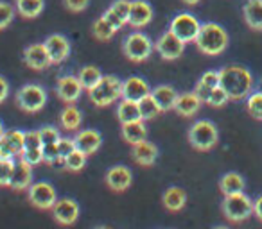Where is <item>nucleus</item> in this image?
<instances>
[{
	"mask_svg": "<svg viewBox=\"0 0 262 229\" xmlns=\"http://www.w3.org/2000/svg\"><path fill=\"white\" fill-rule=\"evenodd\" d=\"M219 86L228 93L230 100H241L253 90V75L246 66L228 65L219 70Z\"/></svg>",
	"mask_w": 262,
	"mask_h": 229,
	"instance_id": "f257e3e1",
	"label": "nucleus"
},
{
	"mask_svg": "<svg viewBox=\"0 0 262 229\" xmlns=\"http://www.w3.org/2000/svg\"><path fill=\"white\" fill-rule=\"evenodd\" d=\"M228 41L230 38L225 27L214 22H207L201 23V29L198 33V38L194 43H196L198 50L203 52L205 56H219L226 50Z\"/></svg>",
	"mask_w": 262,
	"mask_h": 229,
	"instance_id": "f03ea898",
	"label": "nucleus"
},
{
	"mask_svg": "<svg viewBox=\"0 0 262 229\" xmlns=\"http://www.w3.org/2000/svg\"><path fill=\"white\" fill-rule=\"evenodd\" d=\"M122 97V81L115 75H102V79L88 90V98L97 108H106Z\"/></svg>",
	"mask_w": 262,
	"mask_h": 229,
	"instance_id": "7ed1b4c3",
	"label": "nucleus"
},
{
	"mask_svg": "<svg viewBox=\"0 0 262 229\" xmlns=\"http://www.w3.org/2000/svg\"><path fill=\"white\" fill-rule=\"evenodd\" d=\"M153 50H155V43L151 41V38L147 36V34L140 33V31L131 33L122 43L124 56L135 63L149 59L151 54H153Z\"/></svg>",
	"mask_w": 262,
	"mask_h": 229,
	"instance_id": "20e7f679",
	"label": "nucleus"
},
{
	"mask_svg": "<svg viewBox=\"0 0 262 229\" xmlns=\"http://www.w3.org/2000/svg\"><path fill=\"white\" fill-rule=\"evenodd\" d=\"M217 128L210 120H198L189 129V142L198 150H210L217 143Z\"/></svg>",
	"mask_w": 262,
	"mask_h": 229,
	"instance_id": "39448f33",
	"label": "nucleus"
},
{
	"mask_svg": "<svg viewBox=\"0 0 262 229\" xmlns=\"http://www.w3.org/2000/svg\"><path fill=\"white\" fill-rule=\"evenodd\" d=\"M223 213L228 220L232 222H243L253 213V200L244 192L225 195L223 200Z\"/></svg>",
	"mask_w": 262,
	"mask_h": 229,
	"instance_id": "423d86ee",
	"label": "nucleus"
},
{
	"mask_svg": "<svg viewBox=\"0 0 262 229\" xmlns=\"http://www.w3.org/2000/svg\"><path fill=\"white\" fill-rule=\"evenodd\" d=\"M15 100L22 111L38 113L43 109L45 102H47V91L40 84H26L16 91Z\"/></svg>",
	"mask_w": 262,
	"mask_h": 229,
	"instance_id": "0eeeda50",
	"label": "nucleus"
},
{
	"mask_svg": "<svg viewBox=\"0 0 262 229\" xmlns=\"http://www.w3.org/2000/svg\"><path fill=\"white\" fill-rule=\"evenodd\" d=\"M169 29H171L182 41L190 43V41H196L198 33H200V29H201V23H200V20L194 15H190V13H180V15H176L174 18H172Z\"/></svg>",
	"mask_w": 262,
	"mask_h": 229,
	"instance_id": "6e6552de",
	"label": "nucleus"
},
{
	"mask_svg": "<svg viewBox=\"0 0 262 229\" xmlns=\"http://www.w3.org/2000/svg\"><path fill=\"white\" fill-rule=\"evenodd\" d=\"M155 48H157V52L164 59H167V61H174V59L182 58L183 50H185V41H182L171 29H169L157 40Z\"/></svg>",
	"mask_w": 262,
	"mask_h": 229,
	"instance_id": "1a4fd4ad",
	"label": "nucleus"
},
{
	"mask_svg": "<svg viewBox=\"0 0 262 229\" xmlns=\"http://www.w3.org/2000/svg\"><path fill=\"white\" fill-rule=\"evenodd\" d=\"M29 200L40 210H52L58 200V195L51 183L38 181L29 186Z\"/></svg>",
	"mask_w": 262,
	"mask_h": 229,
	"instance_id": "9d476101",
	"label": "nucleus"
},
{
	"mask_svg": "<svg viewBox=\"0 0 262 229\" xmlns=\"http://www.w3.org/2000/svg\"><path fill=\"white\" fill-rule=\"evenodd\" d=\"M83 90L84 88L77 75H63L59 77L58 84H56V93L67 104H74V102L79 100Z\"/></svg>",
	"mask_w": 262,
	"mask_h": 229,
	"instance_id": "9b49d317",
	"label": "nucleus"
},
{
	"mask_svg": "<svg viewBox=\"0 0 262 229\" xmlns=\"http://www.w3.org/2000/svg\"><path fill=\"white\" fill-rule=\"evenodd\" d=\"M47 54L51 58L52 65H59L70 56V41L63 34H51L47 40L43 41Z\"/></svg>",
	"mask_w": 262,
	"mask_h": 229,
	"instance_id": "f8f14e48",
	"label": "nucleus"
},
{
	"mask_svg": "<svg viewBox=\"0 0 262 229\" xmlns=\"http://www.w3.org/2000/svg\"><path fill=\"white\" fill-rule=\"evenodd\" d=\"M153 20V6L146 0H133L129 8V16H127V26L142 29L149 26Z\"/></svg>",
	"mask_w": 262,
	"mask_h": 229,
	"instance_id": "ddd939ff",
	"label": "nucleus"
},
{
	"mask_svg": "<svg viewBox=\"0 0 262 229\" xmlns=\"http://www.w3.org/2000/svg\"><path fill=\"white\" fill-rule=\"evenodd\" d=\"M24 150V133L22 131H6L0 138V158L13 160L20 156Z\"/></svg>",
	"mask_w": 262,
	"mask_h": 229,
	"instance_id": "4468645a",
	"label": "nucleus"
},
{
	"mask_svg": "<svg viewBox=\"0 0 262 229\" xmlns=\"http://www.w3.org/2000/svg\"><path fill=\"white\" fill-rule=\"evenodd\" d=\"M147 95H151V86L146 79L133 75L122 81V98H126V100L140 102Z\"/></svg>",
	"mask_w": 262,
	"mask_h": 229,
	"instance_id": "2eb2a0df",
	"label": "nucleus"
},
{
	"mask_svg": "<svg viewBox=\"0 0 262 229\" xmlns=\"http://www.w3.org/2000/svg\"><path fill=\"white\" fill-rule=\"evenodd\" d=\"M52 213H54V218L58 224L70 225L79 217V204L74 199H59L56 200L54 208H52Z\"/></svg>",
	"mask_w": 262,
	"mask_h": 229,
	"instance_id": "dca6fc26",
	"label": "nucleus"
},
{
	"mask_svg": "<svg viewBox=\"0 0 262 229\" xmlns=\"http://www.w3.org/2000/svg\"><path fill=\"white\" fill-rule=\"evenodd\" d=\"M129 8L131 2L129 0H115L102 16L108 20V23L115 31H120L127 23V16H129Z\"/></svg>",
	"mask_w": 262,
	"mask_h": 229,
	"instance_id": "f3484780",
	"label": "nucleus"
},
{
	"mask_svg": "<svg viewBox=\"0 0 262 229\" xmlns=\"http://www.w3.org/2000/svg\"><path fill=\"white\" fill-rule=\"evenodd\" d=\"M104 181L113 192H124V190L129 188L131 181H133V175H131V170L127 167L115 165V167H112L106 172Z\"/></svg>",
	"mask_w": 262,
	"mask_h": 229,
	"instance_id": "a211bd4d",
	"label": "nucleus"
},
{
	"mask_svg": "<svg viewBox=\"0 0 262 229\" xmlns=\"http://www.w3.org/2000/svg\"><path fill=\"white\" fill-rule=\"evenodd\" d=\"M24 61L33 70H45L51 66V58L47 54V48L43 43H33L24 50Z\"/></svg>",
	"mask_w": 262,
	"mask_h": 229,
	"instance_id": "6ab92c4d",
	"label": "nucleus"
},
{
	"mask_svg": "<svg viewBox=\"0 0 262 229\" xmlns=\"http://www.w3.org/2000/svg\"><path fill=\"white\" fill-rule=\"evenodd\" d=\"M74 143H76V149L84 152L86 156L97 152L99 147L102 143V136L99 135L95 129H86V131H79L74 138Z\"/></svg>",
	"mask_w": 262,
	"mask_h": 229,
	"instance_id": "aec40b11",
	"label": "nucleus"
},
{
	"mask_svg": "<svg viewBox=\"0 0 262 229\" xmlns=\"http://www.w3.org/2000/svg\"><path fill=\"white\" fill-rule=\"evenodd\" d=\"M201 98L198 97L194 91H187V93H180L176 98L174 111L178 113L180 117H194L201 108Z\"/></svg>",
	"mask_w": 262,
	"mask_h": 229,
	"instance_id": "412c9836",
	"label": "nucleus"
},
{
	"mask_svg": "<svg viewBox=\"0 0 262 229\" xmlns=\"http://www.w3.org/2000/svg\"><path fill=\"white\" fill-rule=\"evenodd\" d=\"M33 185V165L26 163L24 160H18L15 163V172L9 186L15 190H26Z\"/></svg>",
	"mask_w": 262,
	"mask_h": 229,
	"instance_id": "4be33fe9",
	"label": "nucleus"
},
{
	"mask_svg": "<svg viewBox=\"0 0 262 229\" xmlns=\"http://www.w3.org/2000/svg\"><path fill=\"white\" fill-rule=\"evenodd\" d=\"M131 156H133V160H135L137 163L142 165V167H151V165L157 161L158 149H157V145H153L151 142L144 140V142L135 143V145H133V149H131Z\"/></svg>",
	"mask_w": 262,
	"mask_h": 229,
	"instance_id": "5701e85b",
	"label": "nucleus"
},
{
	"mask_svg": "<svg viewBox=\"0 0 262 229\" xmlns=\"http://www.w3.org/2000/svg\"><path fill=\"white\" fill-rule=\"evenodd\" d=\"M151 95H153V98L157 100L158 108H160L162 111H171V109H174L178 93H176V90L172 86H169V84L157 86L155 90H151Z\"/></svg>",
	"mask_w": 262,
	"mask_h": 229,
	"instance_id": "b1692460",
	"label": "nucleus"
},
{
	"mask_svg": "<svg viewBox=\"0 0 262 229\" xmlns=\"http://www.w3.org/2000/svg\"><path fill=\"white\" fill-rule=\"evenodd\" d=\"M243 16L253 31H262V0H246Z\"/></svg>",
	"mask_w": 262,
	"mask_h": 229,
	"instance_id": "393cba45",
	"label": "nucleus"
},
{
	"mask_svg": "<svg viewBox=\"0 0 262 229\" xmlns=\"http://www.w3.org/2000/svg\"><path fill=\"white\" fill-rule=\"evenodd\" d=\"M147 136V129L144 125V120L129 122V124H122V138L126 140L129 145L144 142Z\"/></svg>",
	"mask_w": 262,
	"mask_h": 229,
	"instance_id": "a878e982",
	"label": "nucleus"
},
{
	"mask_svg": "<svg viewBox=\"0 0 262 229\" xmlns=\"http://www.w3.org/2000/svg\"><path fill=\"white\" fill-rule=\"evenodd\" d=\"M117 118L120 120V124H129V122L142 120L139 102L122 98V102H119V106H117Z\"/></svg>",
	"mask_w": 262,
	"mask_h": 229,
	"instance_id": "bb28decb",
	"label": "nucleus"
},
{
	"mask_svg": "<svg viewBox=\"0 0 262 229\" xmlns=\"http://www.w3.org/2000/svg\"><path fill=\"white\" fill-rule=\"evenodd\" d=\"M15 8L24 18H36L45 9V0H15Z\"/></svg>",
	"mask_w": 262,
	"mask_h": 229,
	"instance_id": "cd10ccee",
	"label": "nucleus"
},
{
	"mask_svg": "<svg viewBox=\"0 0 262 229\" xmlns=\"http://www.w3.org/2000/svg\"><path fill=\"white\" fill-rule=\"evenodd\" d=\"M59 122H61V128L67 129V131H77L81 122H83V115L76 106L69 104L59 115Z\"/></svg>",
	"mask_w": 262,
	"mask_h": 229,
	"instance_id": "c85d7f7f",
	"label": "nucleus"
},
{
	"mask_svg": "<svg viewBox=\"0 0 262 229\" xmlns=\"http://www.w3.org/2000/svg\"><path fill=\"white\" fill-rule=\"evenodd\" d=\"M187 202V193L183 192L178 186H171V188L165 190L164 193V206L167 208L169 211H180L183 210Z\"/></svg>",
	"mask_w": 262,
	"mask_h": 229,
	"instance_id": "c756f323",
	"label": "nucleus"
},
{
	"mask_svg": "<svg viewBox=\"0 0 262 229\" xmlns=\"http://www.w3.org/2000/svg\"><path fill=\"white\" fill-rule=\"evenodd\" d=\"M219 188L225 195H232V193H239L244 190V179L241 174H235V172H228L221 177L219 181Z\"/></svg>",
	"mask_w": 262,
	"mask_h": 229,
	"instance_id": "7c9ffc66",
	"label": "nucleus"
},
{
	"mask_svg": "<svg viewBox=\"0 0 262 229\" xmlns=\"http://www.w3.org/2000/svg\"><path fill=\"white\" fill-rule=\"evenodd\" d=\"M77 77H79V81H81V84H83V88L88 91V90H92V88H94L95 84L99 83V81L102 79V73H101V70H99L97 66L86 65V66H83V68L79 70Z\"/></svg>",
	"mask_w": 262,
	"mask_h": 229,
	"instance_id": "2f4dec72",
	"label": "nucleus"
},
{
	"mask_svg": "<svg viewBox=\"0 0 262 229\" xmlns=\"http://www.w3.org/2000/svg\"><path fill=\"white\" fill-rule=\"evenodd\" d=\"M139 109H140V117H142V120H153L155 117H158V115L162 113V109L158 108L153 95L144 97L142 100L139 102Z\"/></svg>",
	"mask_w": 262,
	"mask_h": 229,
	"instance_id": "473e14b6",
	"label": "nucleus"
},
{
	"mask_svg": "<svg viewBox=\"0 0 262 229\" xmlns=\"http://www.w3.org/2000/svg\"><path fill=\"white\" fill-rule=\"evenodd\" d=\"M92 31H94V36L97 38L99 41H110L113 38V34L117 33V31L110 26L108 20H106L104 16H101V18L95 20Z\"/></svg>",
	"mask_w": 262,
	"mask_h": 229,
	"instance_id": "72a5a7b5",
	"label": "nucleus"
},
{
	"mask_svg": "<svg viewBox=\"0 0 262 229\" xmlns=\"http://www.w3.org/2000/svg\"><path fill=\"white\" fill-rule=\"evenodd\" d=\"M86 154L81 152V150L74 149L72 152L69 154V156L65 158V168L67 170H72V172H79L84 168V165H86Z\"/></svg>",
	"mask_w": 262,
	"mask_h": 229,
	"instance_id": "f704fd0d",
	"label": "nucleus"
},
{
	"mask_svg": "<svg viewBox=\"0 0 262 229\" xmlns=\"http://www.w3.org/2000/svg\"><path fill=\"white\" fill-rule=\"evenodd\" d=\"M246 108L250 111V115L257 120H262V90L253 91V93L248 95Z\"/></svg>",
	"mask_w": 262,
	"mask_h": 229,
	"instance_id": "c9c22d12",
	"label": "nucleus"
},
{
	"mask_svg": "<svg viewBox=\"0 0 262 229\" xmlns=\"http://www.w3.org/2000/svg\"><path fill=\"white\" fill-rule=\"evenodd\" d=\"M16 8L9 2H2L0 0V31H4L6 27H9L15 20Z\"/></svg>",
	"mask_w": 262,
	"mask_h": 229,
	"instance_id": "e433bc0d",
	"label": "nucleus"
},
{
	"mask_svg": "<svg viewBox=\"0 0 262 229\" xmlns=\"http://www.w3.org/2000/svg\"><path fill=\"white\" fill-rule=\"evenodd\" d=\"M15 160H4L0 158V186H9L15 172Z\"/></svg>",
	"mask_w": 262,
	"mask_h": 229,
	"instance_id": "4c0bfd02",
	"label": "nucleus"
},
{
	"mask_svg": "<svg viewBox=\"0 0 262 229\" xmlns=\"http://www.w3.org/2000/svg\"><path fill=\"white\" fill-rule=\"evenodd\" d=\"M228 100H230L228 93H226L221 86H217V88H214V90L210 91V97H208L207 104H210L212 108H221V106H225Z\"/></svg>",
	"mask_w": 262,
	"mask_h": 229,
	"instance_id": "58836bf2",
	"label": "nucleus"
},
{
	"mask_svg": "<svg viewBox=\"0 0 262 229\" xmlns=\"http://www.w3.org/2000/svg\"><path fill=\"white\" fill-rule=\"evenodd\" d=\"M40 138H41V147L43 145H51V143H58L59 142V131L52 125H45L40 129Z\"/></svg>",
	"mask_w": 262,
	"mask_h": 229,
	"instance_id": "ea45409f",
	"label": "nucleus"
},
{
	"mask_svg": "<svg viewBox=\"0 0 262 229\" xmlns=\"http://www.w3.org/2000/svg\"><path fill=\"white\" fill-rule=\"evenodd\" d=\"M20 160H24L26 163L29 165H38L43 161V152H41V149H26L22 150V154H20Z\"/></svg>",
	"mask_w": 262,
	"mask_h": 229,
	"instance_id": "a19ab883",
	"label": "nucleus"
},
{
	"mask_svg": "<svg viewBox=\"0 0 262 229\" xmlns=\"http://www.w3.org/2000/svg\"><path fill=\"white\" fill-rule=\"evenodd\" d=\"M26 149H41L40 131L24 133V150H26Z\"/></svg>",
	"mask_w": 262,
	"mask_h": 229,
	"instance_id": "79ce46f5",
	"label": "nucleus"
},
{
	"mask_svg": "<svg viewBox=\"0 0 262 229\" xmlns=\"http://www.w3.org/2000/svg\"><path fill=\"white\" fill-rule=\"evenodd\" d=\"M41 152H43V161L49 165H52L56 160H59V150H58V143H51V145H43L41 147Z\"/></svg>",
	"mask_w": 262,
	"mask_h": 229,
	"instance_id": "37998d69",
	"label": "nucleus"
},
{
	"mask_svg": "<svg viewBox=\"0 0 262 229\" xmlns=\"http://www.w3.org/2000/svg\"><path fill=\"white\" fill-rule=\"evenodd\" d=\"M200 83L205 84V86H208V88H217L219 86V72H215V70H208V72H205L203 75H201Z\"/></svg>",
	"mask_w": 262,
	"mask_h": 229,
	"instance_id": "c03bdc74",
	"label": "nucleus"
},
{
	"mask_svg": "<svg viewBox=\"0 0 262 229\" xmlns=\"http://www.w3.org/2000/svg\"><path fill=\"white\" fill-rule=\"evenodd\" d=\"M76 149V143H74V140H70V138H59V142H58V150H59V156L65 160L67 156H69L72 150Z\"/></svg>",
	"mask_w": 262,
	"mask_h": 229,
	"instance_id": "a18cd8bd",
	"label": "nucleus"
},
{
	"mask_svg": "<svg viewBox=\"0 0 262 229\" xmlns=\"http://www.w3.org/2000/svg\"><path fill=\"white\" fill-rule=\"evenodd\" d=\"M65 2V8L72 13H81L88 8V2L90 0H63Z\"/></svg>",
	"mask_w": 262,
	"mask_h": 229,
	"instance_id": "49530a36",
	"label": "nucleus"
},
{
	"mask_svg": "<svg viewBox=\"0 0 262 229\" xmlns=\"http://www.w3.org/2000/svg\"><path fill=\"white\" fill-rule=\"evenodd\" d=\"M9 97V83L6 81V77L0 75V104Z\"/></svg>",
	"mask_w": 262,
	"mask_h": 229,
	"instance_id": "de8ad7c7",
	"label": "nucleus"
},
{
	"mask_svg": "<svg viewBox=\"0 0 262 229\" xmlns=\"http://www.w3.org/2000/svg\"><path fill=\"white\" fill-rule=\"evenodd\" d=\"M253 213L258 217V220H262V195H258L253 200Z\"/></svg>",
	"mask_w": 262,
	"mask_h": 229,
	"instance_id": "09e8293b",
	"label": "nucleus"
},
{
	"mask_svg": "<svg viewBox=\"0 0 262 229\" xmlns=\"http://www.w3.org/2000/svg\"><path fill=\"white\" fill-rule=\"evenodd\" d=\"M182 2H185L187 6H196L198 2H200V0H182Z\"/></svg>",
	"mask_w": 262,
	"mask_h": 229,
	"instance_id": "8fccbe9b",
	"label": "nucleus"
},
{
	"mask_svg": "<svg viewBox=\"0 0 262 229\" xmlns=\"http://www.w3.org/2000/svg\"><path fill=\"white\" fill-rule=\"evenodd\" d=\"M4 133H6L4 124H2V122H0V138H2V136H4Z\"/></svg>",
	"mask_w": 262,
	"mask_h": 229,
	"instance_id": "3c124183",
	"label": "nucleus"
},
{
	"mask_svg": "<svg viewBox=\"0 0 262 229\" xmlns=\"http://www.w3.org/2000/svg\"><path fill=\"white\" fill-rule=\"evenodd\" d=\"M94 229H113V227H110V225H97V227H94Z\"/></svg>",
	"mask_w": 262,
	"mask_h": 229,
	"instance_id": "603ef678",
	"label": "nucleus"
},
{
	"mask_svg": "<svg viewBox=\"0 0 262 229\" xmlns=\"http://www.w3.org/2000/svg\"><path fill=\"white\" fill-rule=\"evenodd\" d=\"M214 229H228V227H225V225H217V227H214Z\"/></svg>",
	"mask_w": 262,
	"mask_h": 229,
	"instance_id": "864d4df0",
	"label": "nucleus"
},
{
	"mask_svg": "<svg viewBox=\"0 0 262 229\" xmlns=\"http://www.w3.org/2000/svg\"><path fill=\"white\" fill-rule=\"evenodd\" d=\"M260 86H262V81H260Z\"/></svg>",
	"mask_w": 262,
	"mask_h": 229,
	"instance_id": "5fc2aeb1",
	"label": "nucleus"
}]
</instances>
